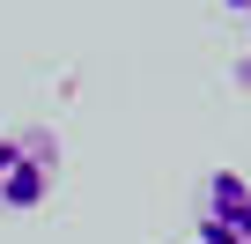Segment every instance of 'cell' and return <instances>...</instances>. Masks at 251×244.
Masks as SVG:
<instances>
[{"label": "cell", "instance_id": "cell-4", "mask_svg": "<svg viewBox=\"0 0 251 244\" xmlns=\"http://www.w3.org/2000/svg\"><path fill=\"white\" fill-rule=\"evenodd\" d=\"M222 8H229V15H244V23H251V0H222Z\"/></svg>", "mask_w": 251, "mask_h": 244}, {"label": "cell", "instance_id": "cell-2", "mask_svg": "<svg viewBox=\"0 0 251 244\" xmlns=\"http://www.w3.org/2000/svg\"><path fill=\"white\" fill-rule=\"evenodd\" d=\"M200 222L222 229V237H251V178L207 170V185H200Z\"/></svg>", "mask_w": 251, "mask_h": 244}, {"label": "cell", "instance_id": "cell-3", "mask_svg": "<svg viewBox=\"0 0 251 244\" xmlns=\"http://www.w3.org/2000/svg\"><path fill=\"white\" fill-rule=\"evenodd\" d=\"M192 244H251V237H222V229H207V222H192Z\"/></svg>", "mask_w": 251, "mask_h": 244}, {"label": "cell", "instance_id": "cell-1", "mask_svg": "<svg viewBox=\"0 0 251 244\" xmlns=\"http://www.w3.org/2000/svg\"><path fill=\"white\" fill-rule=\"evenodd\" d=\"M52 178H59V141L45 126H15V134H0V207H45L52 200Z\"/></svg>", "mask_w": 251, "mask_h": 244}]
</instances>
